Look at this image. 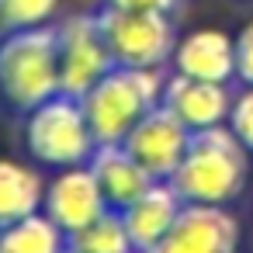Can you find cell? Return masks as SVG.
I'll return each instance as SVG.
<instances>
[{
	"label": "cell",
	"instance_id": "8",
	"mask_svg": "<svg viewBox=\"0 0 253 253\" xmlns=\"http://www.w3.org/2000/svg\"><path fill=\"white\" fill-rule=\"evenodd\" d=\"M239 225L222 205H184L170 232L146 253H232Z\"/></svg>",
	"mask_w": 253,
	"mask_h": 253
},
{
	"label": "cell",
	"instance_id": "11",
	"mask_svg": "<svg viewBox=\"0 0 253 253\" xmlns=\"http://www.w3.org/2000/svg\"><path fill=\"white\" fill-rule=\"evenodd\" d=\"M173 73L194 77V80H215L229 84L236 77V39L222 28H194L173 45Z\"/></svg>",
	"mask_w": 253,
	"mask_h": 253
},
{
	"label": "cell",
	"instance_id": "21",
	"mask_svg": "<svg viewBox=\"0 0 253 253\" xmlns=\"http://www.w3.org/2000/svg\"><path fill=\"white\" fill-rule=\"evenodd\" d=\"M63 253H77V250H70V246H66V250H63Z\"/></svg>",
	"mask_w": 253,
	"mask_h": 253
},
{
	"label": "cell",
	"instance_id": "4",
	"mask_svg": "<svg viewBox=\"0 0 253 253\" xmlns=\"http://www.w3.org/2000/svg\"><path fill=\"white\" fill-rule=\"evenodd\" d=\"M25 149L35 163L63 170L87 163L97 149V139L87 125L84 104L73 94H52L25 115Z\"/></svg>",
	"mask_w": 253,
	"mask_h": 253
},
{
	"label": "cell",
	"instance_id": "7",
	"mask_svg": "<svg viewBox=\"0 0 253 253\" xmlns=\"http://www.w3.org/2000/svg\"><path fill=\"white\" fill-rule=\"evenodd\" d=\"M187 142H191V128L177 115H170L163 104L146 111L135 122V128L122 139V146L146 167V173L153 180H170V173L184 160Z\"/></svg>",
	"mask_w": 253,
	"mask_h": 253
},
{
	"label": "cell",
	"instance_id": "22",
	"mask_svg": "<svg viewBox=\"0 0 253 253\" xmlns=\"http://www.w3.org/2000/svg\"><path fill=\"white\" fill-rule=\"evenodd\" d=\"M232 253H236V250H232Z\"/></svg>",
	"mask_w": 253,
	"mask_h": 253
},
{
	"label": "cell",
	"instance_id": "13",
	"mask_svg": "<svg viewBox=\"0 0 253 253\" xmlns=\"http://www.w3.org/2000/svg\"><path fill=\"white\" fill-rule=\"evenodd\" d=\"M87 167L94 170L97 184H101V194L108 201V208L115 211H125L149 184L153 177L146 173V167L122 146V142H104L94 149V156L87 160Z\"/></svg>",
	"mask_w": 253,
	"mask_h": 253
},
{
	"label": "cell",
	"instance_id": "16",
	"mask_svg": "<svg viewBox=\"0 0 253 253\" xmlns=\"http://www.w3.org/2000/svg\"><path fill=\"white\" fill-rule=\"evenodd\" d=\"M66 246L77 253H135L128 229L122 222V211H115V208H108L97 218H90L87 225L73 229L66 236Z\"/></svg>",
	"mask_w": 253,
	"mask_h": 253
},
{
	"label": "cell",
	"instance_id": "10",
	"mask_svg": "<svg viewBox=\"0 0 253 253\" xmlns=\"http://www.w3.org/2000/svg\"><path fill=\"white\" fill-rule=\"evenodd\" d=\"M160 104L177 115L191 132L201 128H215L225 125L229 108H232V90L229 84H215V80H194L184 73H173L170 80H163V97Z\"/></svg>",
	"mask_w": 253,
	"mask_h": 253
},
{
	"label": "cell",
	"instance_id": "6",
	"mask_svg": "<svg viewBox=\"0 0 253 253\" xmlns=\"http://www.w3.org/2000/svg\"><path fill=\"white\" fill-rule=\"evenodd\" d=\"M56 59H59V90L73 97H84L115 66L97 25V11L70 14L56 28Z\"/></svg>",
	"mask_w": 253,
	"mask_h": 253
},
{
	"label": "cell",
	"instance_id": "9",
	"mask_svg": "<svg viewBox=\"0 0 253 253\" xmlns=\"http://www.w3.org/2000/svg\"><path fill=\"white\" fill-rule=\"evenodd\" d=\"M42 211L70 236L73 229H80L90 218H97L101 211H108V201L101 194V184H97L94 170L87 163H77V167H63L45 184Z\"/></svg>",
	"mask_w": 253,
	"mask_h": 253
},
{
	"label": "cell",
	"instance_id": "14",
	"mask_svg": "<svg viewBox=\"0 0 253 253\" xmlns=\"http://www.w3.org/2000/svg\"><path fill=\"white\" fill-rule=\"evenodd\" d=\"M42 198H45V180L35 167L0 156V229L32 211H42Z\"/></svg>",
	"mask_w": 253,
	"mask_h": 253
},
{
	"label": "cell",
	"instance_id": "15",
	"mask_svg": "<svg viewBox=\"0 0 253 253\" xmlns=\"http://www.w3.org/2000/svg\"><path fill=\"white\" fill-rule=\"evenodd\" d=\"M66 232L45 215L32 211L0 229V253H63Z\"/></svg>",
	"mask_w": 253,
	"mask_h": 253
},
{
	"label": "cell",
	"instance_id": "1",
	"mask_svg": "<svg viewBox=\"0 0 253 253\" xmlns=\"http://www.w3.org/2000/svg\"><path fill=\"white\" fill-rule=\"evenodd\" d=\"M250 173L246 146L229 132V125L191 132L184 160L170 173L173 191L184 205H229L243 194Z\"/></svg>",
	"mask_w": 253,
	"mask_h": 253
},
{
	"label": "cell",
	"instance_id": "17",
	"mask_svg": "<svg viewBox=\"0 0 253 253\" xmlns=\"http://www.w3.org/2000/svg\"><path fill=\"white\" fill-rule=\"evenodd\" d=\"M59 0H0V35L49 25Z\"/></svg>",
	"mask_w": 253,
	"mask_h": 253
},
{
	"label": "cell",
	"instance_id": "2",
	"mask_svg": "<svg viewBox=\"0 0 253 253\" xmlns=\"http://www.w3.org/2000/svg\"><path fill=\"white\" fill-rule=\"evenodd\" d=\"M59 94L56 28H21L0 35V104L11 115H28Z\"/></svg>",
	"mask_w": 253,
	"mask_h": 253
},
{
	"label": "cell",
	"instance_id": "3",
	"mask_svg": "<svg viewBox=\"0 0 253 253\" xmlns=\"http://www.w3.org/2000/svg\"><path fill=\"white\" fill-rule=\"evenodd\" d=\"M160 97H163L160 70L111 66L80 97V104L97 146H104V142H122L135 128V122L160 104Z\"/></svg>",
	"mask_w": 253,
	"mask_h": 253
},
{
	"label": "cell",
	"instance_id": "12",
	"mask_svg": "<svg viewBox=\"0 0 253 253\" xmlns=\"http://www.w3.org/2000/svg\"><path fill=\"white\" fill-rule=\"evenodd\" d=\"M180 208H184V201H180V194L173 191V184H170V180H153V184L122 211V222H125V229H128V239H132L135 253H146L149 246H156V243L170 232V225L177 222Z\"/></svg>",
	"mask_w": 253,
	"mask_h": 253
},
{
	"label": "cell",
	"instance_id": "20",
	"mask_svg": "<svg viewBox=\"0 0 253 253\" xmlns=\"http://www.w3.org/2000/svg\"><path fill=\"white\" fill-rule=\"evenodd\" d=\"M108 7L118 11H153V14H173L177 11V0H104Z\"/></svg>",
	"mask_w": 253,
	"mask_h": 253
},
{
	"label": "cell",
	"instance_id": "19",
	"mask_svg": "<svg viewBox=\"0 0 253 253\" xmlns=\"http://www.w3.org/2000/svg\"><path fill=\"white\" fill-rule=\"evenodd\" d=\"M236 80L253 84V21L236 32Z\"/></svg>",
	"mask_w": 253,
	"mask_h": 253
},
{
	"label": "cell",
	"instance_id": "5",
	"mask_svg": "<svg viewBox=\"0 0 253 253\" xmlns=\"http://www.w3.org/2000/svg\"><path fill=\"white\" fill-rule=\"evenodd\" d=\"M97 25L104 35V45L115 59V66H135V70H160L177 45V28L170 14L153 11H118L101 4Z\"/></svg>",
	"mask_w": 253,
	"mask_h": 253
},
{
	"label": "cell",
	"instance_id": "18",
	"mask_svg": "<svg viewBox=\"0 0 253 253\" xmlns=\"http://www.w3.org/2000/svg\"><path fill=\"white\" fill-rule=\"evenodd\" d=\"M225 125L246 146V153L253 156V84H243V90L232 94V108H229Z\"/></svg>",
	"mask_w": 253,
	"mask_h": 253
}]
</instances>
